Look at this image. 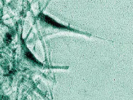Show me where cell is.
I'll list each match as a JSON object with an SVG mask.
<instances>
[{"label":"cell","instance_id":"obj_1","mask_svg":"<svg viewBox=\"0 0 133 100\" xmlns=\"http://www.w3.org/2000/svg\"><path fill=\"white\" fill-rule=\"evenodd\" d=\"M40 18L42 19V21H43L44 22H45V23H47L48 24L50 25V26L55 27V28H59V29H66V30H69L74 32H80L79 31H75L69 27L68 26H65L63 25H62L58 22H57L56 21H55L54 20H53L52 19L50 18L49 17H47V16L42 15H41V16L40 17Z\"/></svg>","mask_w":133,"mask_h":100},{"label":"cell","instance_id":"obj_2","mask_svg":"<svg viewBox=\"0 0 133 100\" xmlns=\"http://www.w3.org/2000/svg\"><path fill=\"white\" fill-rule=\"evenodd\" d=\"M26 55L27 56V58L28 59H29L32 62H33L34 63L37 64V65H42L39 62H38V61H37V59H36V58H34V56H33V55L31 53L30 51H28L26 52Z\"/></svg>","mask_w":133,"mask_h":100}]
</instances>
